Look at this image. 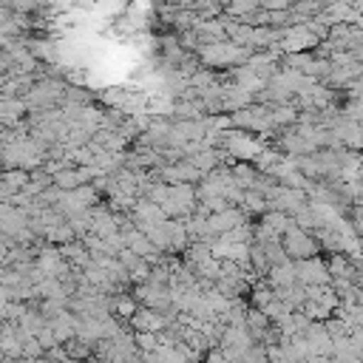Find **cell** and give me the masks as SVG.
<instances>
[{
  "mask_svg": "<svg viewBox=\"0 0 363 363\" xmlns=\"http://www.w3.org/2000/svg\"><path fill=\"white\" fill-rule=\"evenodd\" d=\"M281 244H284V252H286V258H289V261L318 258V252H320V247H318L315 235H309V233L298 230V224H295L292 218H289V224H286V233H284Z\"/></svg>",
  "mask_w": 363,
  "mask_h": 363,
  "instance_id": "3",
  "label": "cell"
},
{
  "mask_svg": "<svg viewBox=\"0 0 363 363\" xmlns=\"http://www.w3.org/2000/svg\"><path fill=\"white\" fill-rule=\"evenodd\" d=\"M267 284H269L272 289L298 284V278H295V264H292V261H284V264H278V267H269V272H267Z\"/></svg>",
  "mask_w": 363,
  "mask_h": 363,
  "instance_id": "15",
  "label": "cell"
},
{
  "mask_svg": "<svg viewBox=\"0 0 363 363\" xmlns=\"http://www.w3.org/2000/svg\"><path fill=\"white\" fill-rule=\"evenodd\" d=\"M349 343H352V349H354L357 360L363 363V326H354V329L349 332Z\"/></svg>",
  "mask_w": 363,
  "mask_h": 363,
  "instance_id": "27",
  "label": "cell"
},
{
  "mask_svg": "<svg viewBox=\"0 0 363 363\" xmlns=\"http://www.w3.org/2000/svg\"><path fill=\"white\" fill-rule=\"evenodd\" d=\"M292 221L298 224V230H303V233H309V235H315V230H318V218H315V213L309 210V204H306L303 210H298V213L292 216Z\"/></svg>",
  "mask_w": 363,
  "mask_h": 363,
  "instance_id": "23",
  "label": "cell"
},
{
  "mask_svg": "<svg viewBox=\"0 0 363 363\" xmlns=\"http://www.w3.org/2000/svg\"><path fill=\"white\" fill-rule=\"evenodd\" d=\"M264 199H267L269 210L284 213V216H289V218H292L298 210H303V207L309 204V196H306L303 190H289V187H281V184H275Z\"/></svg>",
  "mask_w": 363,
  "mask_h": 363,
  "instance_id": "5",
  "label": "cell"
},
{
  "mask_svg": "<svg viewBox=\"0 0 363 363\" xmlns=\"http://www.w3.org/2000/svg\"><path fill=\"white\" fill-rule=\"evenodd\" d=\"M241 224H247V216H244L241 207H230V210L216 213V216L207 218V227H210V233H213L216 238L227 235L230 230H235V227H241Z\"/></svg>",
  "mask_w": 363,
  "mask_h": 363,
  "instance_id": "10",
  "label": "cell"
},
{
  "mask_svg": "<svg viewBox=\"0 0 363 363\" xmlns=\"http://www.w3.org/2000/svg\"><path fill=\"white\" fill-rule=\"evenodd\" d=\"M54 187H60V190H65V193H71V190L82 187V179H79L77 167H68V170L57 173V176H54Z\"/></svg>",
  "mask_w": 363,
  "mask_h": 363,
  "instance_id": "21",
  "label": "cell"
},
{
  "mask_svg": "<svg viewBox=\"0 0 363 363\" xmlns=\"http://www.w3.org/2000/svg\"><path fill=\"white\" fill-rule=\"evenodd\" d=\"M60 252H62V258L74 267V269H85L88 264H91V252H88V247H85V241H68V244H62L60 247Z\"/></svg>",
  "mask_w": 363,
  "mask_h": 363,
  "instance_id": "14",
  "label": "cell"
},
{
  "mask_svg": "<svg viewBox=\"0 0 363 363\" xmlns=\"http://www.w3.org/2000/svg\"><path fill=\"white\" fill-rule=\"evenodd\" d=\"M136 346L142 349V354L156 352L159 349V335H136Z\"/></svg>",
  "mask_w": 363,
  "mask_h": 363,
  "instance_id": "26",
  "label": "cell"
},
{
  "mask_svg": "<svg viewBox=\"0 0 363 363\" xmlns=\"http://www.w3.org/2000/svg\"><path fill=\"white\" fill-rule=\"evenodd\" d=\"M9 363H37V360H28V357H17V360H9Z\"/></svg>",
  "mask_w": 363,
  "mask_h": 363,
  "instance_id": "30",
  "label": "cell"
},
{
  "mask_svg": "<svg viewBox=\"0 0 363 363\" xmlns=\"http://www.w3.org/2000/svg\"><path fill=\"white\" fill-rule=\"evenodd\" d=\"M230 125L233 128H238V130H255V133H261V139L267 142V136H272V116H269V108H264V105H250V108H244V111H238V113H230Z\"/></svg>",
  "mask_w": 363,
  "mask_h": 363,
  "instance_id": "4",
  "label": "cell"
},
{
  "mask_svg": "<svg viewBox=\"0 0 363 363\" xmlns=\"http://www.w3.org/2000/svg\"><path fill=\"white\" fill-rule=\"evenodd\" d=\"M23 357H28V360H40V357H45L43 343H40L37 337H26V343H23Z\"/></svg>",
  "mask_w": 363,
  "mask_h": 363,
  "instance_id": "25",
  "label": "cell"
},
{
  "mask_svg": "<svg viewBox=\"0 0 363 363\" xmlns=\"http://www.w3.org/2000/svg\"><path fill=\"white\" fill-rule=\"evenodd\" d=\"M68 241H77V235H74V230H71L68 221H62L60 227H54V230L45 235V244H54V247H57V244L62 247V244H68Z\"/></svg>",
  "mask_w": 363,
  "mask_h": 363,
  "instance_id": "22",
  "label": "cell"
},
{
  "mask_svg": "<svg viewBox=\"0 0 363 363\" xmlns=\"http://www.w3.org/2000/svg\"><path fill=\"white\" fill-rule=\"evenodd\" d=\"M312 45H320V43L306 31V26H292V28L281 31L278 51H284V54H306Z\"/></svg>",
  "mask_w": 363,
  "mask_h": 363,
  "instance_id": "9",
  "label": "cell"
},
{
  "mask_svg": "<svg viewBox=\"0 0 363 363\" xmlns=\"http://www.w3.org/2000/svg\"><path fill=\"white\" fill-rule=\"evenodd\" d=\"M221 150H224L230 159H241V162H247V164H255V159L267 150V145H264L261 136H250L247 130L233 128V130H224V133H221Z\"/></svg>",
  "mask_w": 363,
  "mask_h": 363,
  "instance_id": "1",
  "label": "cell"
},
{
  "mask_svg": "<svg viewBox=\"0 0 363 363\" xmlns=\"http://www.w3.org/2000/svg\"><path fill=\"white\" fill-rule=\"evenodd\" d=\"M360 128H363V122H360Z\"/></svg>",
  "mask_w": 363,
  "mask_h": 363,
  "instance_id": "32",
  "label": "cell"
},
{
  "mask_svg": "<svg viewBox=\"0 0 363 363\" xmlns=\"http://www.w3.org/2000/svg\"><path fill=\"white\" fill-rule=\"evenodd\" d=\"M352 227H354V233L363 238V210H360V207H352Z\"/></svg>",
  "mask_w": 363,
  "mask_h": 363,
  "instance_id": "29",
  "label": "cell"
},
{
  "mask_svg": "<svg viewBox=\"0 0 363 363\" xmlns=\"http://www.w3.org/2000/svg\"><path fill=\"white\" fill-rule=\"evenodd\" d=\"M37 269L45 275V278H54L57 272H60V267L65 264V258H62V252H60V247H54V244H45V247H37Z\"/></svg>",
  "mask_w": 363,
  "mask_h": 363,
  "instance_id": "12",
  "label": "cell"
},
{
  "mask_svg": "<svg viewBox=\"0 0 363 363\" xmlns=\"http://www.w3.org/2000/svg\"><path fill=\"white\" fill-rule=\"evenodd\" d=\"M136 309H139V303H136L133 292H119V295H113V315H116V318L130 320V318L136 315Z\"/></svg>",
  "mask_w": 363,
  "mask_h": 363,
  "instance_id": "19",
  "label": "cell"
},
{
  "mask_svg": "<svg viewBox=\"0 0 363 363\" xmlns=\"http://www.w3.org/2000/svg\"><path fill=\"white\" fill-rule=\"evenodd\" d=\"M295 264V278L301 286H329L332 275L326 267V258H306V261H292Z\"/></svg>",
  "mask_w": 363,
  "mask_h": 363,
  "instance_id": "6",
  "label": "cell"
},
{
  "mask_svg": "<svg viewBox=\"0 0 363 363\" xmlns=\"http://www.w3.org/2000/svg\"><path fill=\"white\" fill-rule=\"evenodd\" d=\"M173 320L164 315V312H156V309H147V306H139L136 315L128 320V326L136 332V335H159L170 326Z\"/></svg>",
  "mask_w": 363,
  "mask_h": 363,
  "instance_id": "8",
  "label": "cell"
},
{
  "mask_svg": "<svg viewBox=\"0 0 363 363\" xmlns=\"http://www.w3.org/2000/svg\"><path fill=\"white\" fill-rule=\"evenodd\" d=\"M252 57V51L230 43V40H221V43H213V45H201L199 48V62L201 65H210V68H224V65H247Z\"/></svg>",
  "mask_w": 363,
  "mask_h": 363,
  "instance_id": "2",
  "label": "cell"
},
{
  "mask_svg": "<svg viewBox=\"0 0 363 363\" xmlns=\"http://www.w3.org/2000/svg\"><path fill=\"white\" fill-rule=\"evenodd\" d=\"M51 323V332L57 335V340L65 346V343H71L74 337H77V323H79V318L71 312V309H65L62 315H57L54 320H48Z\"/></svg>",
  "mask_w": 363,
  "mask_h": 363,
  "instance_id": "13",
  "label": "cell"
},
{
  "mask_svg": "<svg viewBox=\"0 0 363 363\" xmlns=\"http://www.w3.org/2000/svg\"><path fill=\"white\" fill-rule=\"evenodd\" d=\"M230 170H233V179H235V184H238L244 193L258 187V179H261V173L255 170V164H247V162H235Z\"/></svg>",
  "mask_w": 363,
  "mask_h": 363,
  "instance_id": "16",
  "label": "cell"
},
{
  "mask_svg": "<svg viewBox=\"0 0 363 363\" xmlns=\"http://www.w3.org/2000/svg\"><path fill=\"white\" fill-rule=\"evenodd\" d=\"M250 295H252V306H255V309H267V306L275 301V292H272V286H269L267 281H258Z\"/></svg>",
  "mask_w": 363,
  "mask_h": 363,
  "instance_id": "20",
  "label": "cell"
},
{
  "mask_svg": "<svg viewBox=\"0 0 363 363\" xmlns=\"http://www.w3.org/2000/svg\"><path fill=\"white\" fill-rule=\"evenodd\" d=\"M357 303H360V306H363V286H360V289H357Z\"/></svg>",
  "mask_w": 363,
  "mask_h": 363,
  "instance_id": "31",
  "label": "cell"
},
{
  "mask_svg": "<svg viewBox=\"0 0 363 363\" xmlns=\"http://www.w3.org/2000/svg\"><path fill=\"white\" fill-rule=\"evenodd\" d=\"M37 340H40V343H43V349H45V352H51V349H54V346H62V343H60V340H57V335H54V332H51V323H48V329H43V332H40V335H37Z\"/></svg>",
  "mask_w": 363,
  "mask_h": 363,
  "instance_id": "28",
  "label": "cell"
},
{
  "mask_svg": "<svg viewBox=\"0 0 363 363\" xmlns=\"http://www.w3.org/2000/svg\"><path fill=\"white\" fill-rule=\"evenodd\" d=\"M252 102H255V96H252V94H247V91H241V88H238V85H233V82H227V85L221 88V111L238 113V111L250 108Z\"/></svg>",
  "mask_w": 363,
  "mask_h": 363,
  "instance_id": "11",
  "label": "cell"
},
{
  "mask_svg": "<svg viewBox=\"0 0 363 363\" xmlns=\"http://www.w3.org/2000/svg\"><path fill=\"white\" fill-rule=\"evenodd\" d=\"M28 51H31L34 60H48V62L57 60V45H54V40H45V37H31Z\"/></svg>",
  "mask_w": 363,
  "mask_h": 363,
  "instance_id": "17",
  "label": "cell"
},
{
  "mask_svg": "<svg viewBox=\"0 0 363 363\" xmlns=\"http://www.w3.org/2000/svg\"><path fill=\"white\" fill-rule=\"evenodd\" d=\"M241 210H244V216L250 218V216H264V213H269V204H267V199H264L258 190H247V193H244V201H241Z\"/></svg>",
  "mask_w": 363,
  "mask_h": 363,
  "instance_id": "18",
  "label": "cell"
},
{
  "mask_svg": "<svg viewBox=\"0 0 363 363\" xmlns=\"http://www.w3.org/2000/svg\"><path fill=\"white\" fill-rule=\"evenodd\" d=\"M65 349H68V357L71 360H88L91 357V352H94V346H88L85 340H71V343H65Z\"/></svg>",
  "mask_w": 363,
  "mask_h": 363,
  "instance_id": "24",
  "label": "cell"
},
{
  "mask_svg": "<svg viewBox=\"0 0 363 363\" xmlns=\"http://www.w3.org/2000/svg\"><path fill=\"white\" fill-rule=\"evenodd\" d=\"M133 298L139 306H147V309H156V312H170L173 309V301H170V286H162V284H139L133 289Z\"/></svg>",
  "mask_w": 363,
  "mask_h": 363,
  "instance_id": "7",
  "label": "cell"
}]
</instances>
